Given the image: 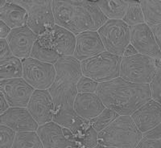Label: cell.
Segmentation results:
<instances>
[{"label": "cell", "instance_id": "1", "mask_svg": "<svg viewBox=\"0 0 161 148\" xmlns=\"http://www.w3.org/2000/svg\"><path fill=\"white\" fill-rule=\"evenodd\" d=\"M56 24L75 36L88 31H97L108 20L93 1L53 0Z\"/></svg>", "mask_w": 161, "mask_h": 148}, {"label": "cell", "instance_id": "2", "mask_svg": "<svg viewBox=\"0 0 161 148\" xmlns=\"http://www.w3.org/2000/svg\"><path fill=\"white\" fill-rule=\"evenodd\" d=\"M97 93L106 107L119 115H131L152 99L149 84L130 82L120 77L100 83Z\"/></svg>", "mask_w": 161, "mask_h": 148}, {"label": "cell", "instance_id": "3", "mask_svg": "<svg viewBox=\"0 0 161 148\" xmlns=\"http://www.w3.org/2000/svg\"><path fill=\"white\" fill-rule=\"evenodd\" d=\"M98 143L112 148H135L143 138L130 115H119L98 133Z\"/></svg>", "mask_w": 161, "mask_h": 148}, {"label": "cell", "instance_id": "4", "mask_svg": "<svg viewBox=\"0 0 161 148\" xmlns=\"http://www.w3.org/2000/svg\"><path fill=\"white\" fill-rule=\"evenodd\" d=\"M122 57L103 52L81 62L83 75L98 83L114 80L119 77Z\"/></svg>", "mask_w": 161, "mask_h": 148}, {"label": "cell", "instance_id": "5", "mask_svg": "<svg viewBox=\"0 0 161 148\" xmlns=\"http://www.w3.org/2000/svg\"><path fill=\"white\" fill-rule=\"evenodd\" d=\"M157 72L156 60L142 54L122 57L119 77L130 82L150 84Z\"/></svg>", "mask_w": 161, "mask_h": 148}, {"label": "cell", "instance_id": "6", "mask_svg": "<svg viewBox=\"0 0 161 148\" xmlns=\"http://www.w3.org/2000/svg\"><path fill=\"white\" fill-rule=\"evenodd\" d=\"M11 2L27 11L28 14L27 27L38 36L56 25L52 0H14Z\"/></svg>", "mask_w": 161, "mask_h": 148}, {"label": "cell", "instance_id": "7", "mask_svg": "<svg viewBox=\"0 0 161 148\" xmlns=\"http://www.w3.org/2000/svg\"><path fill=\"white\" fill-rule=\"evenodd\" d=\"M106 52L123 57L125 49L130 43V27L122 19H108L98 30Z\"/></svg>", "mask_w": 161, "mask_h": 148}, {"label": "cell", "instance_id": "8", "mask_svg": "<svg viewBox=\"0 0 161 148\" xmlns=\"http://www.w3.org/2000/svg\"><path fill=\"white\" fill-rule=\"evenodd\" d=\"M23 78L35 90H48L56 80L54 64L42 62L31 57L24 59Z\"/></svg>", "mask_w": 161, "mask_h": 148}, {"label": "cell", "instance_id": "9", "mask_svg": "<svg viewBox=\"0 0 161 148\" xmlns=\"http://www.w3.org/2000/svg\"><path fill=\"white\" fill-rule=\"evenodd\" d=\"M40 44L55 50L60 57L73 56L76 36L69 30L56 24L53 28L38 36Z\"/></svg>", "mask_w": 161, "mask_h": 148}, {"label": "cell", "instance_id": "10", "mask_svg": "<svg viewBox=\"0 0 161 148\" xmlns=\"http://www.w3.org/2000/svg\"><path fill=\"white\" fill-rule=\"evenodd\" d=\"M35 89L23 77L0 80V92L8 101L10 107H27Z\"/></svg>", "mask_w": 161, "mask_h": 148}, {"label": "cell", "instance_id": "11", "mask_svg": "<svg viewBox=\"0 0 161 148\" xmlns=\"http://www.w3.org/2000/svg\"><path fill=\"white\" fill-rule=\"evenodd\" d=\"M130 44L142 55L156 60L161 59V51L152 29L146 24L130 27Z\"/></svg>", "mask_w": 161, "mask_h": 148}, {"label": "cell", "instance_id": "12", "mask_svg": "<svg viewBox=\"0 0 161 148\" xmlns=\"http://www.w3.org/2000/svg\"><path fill=\"white\" fill-rule=\"evenodd\" d=\"M27 109L39 126L52 122L55 112V106L48 90H35Z\"/></svg>", "mask_w": 161, "mask_h": 148}, {"label": "cell", "instance_id": "13", "mask_svg": "<svg viewBox=\"0 0 161 148\" xmlns=\"http://www.w3.org/2000/svg\"><path fill=\"white\" fill-rule=\"evenodd\" d=\"M37 39L38 36L26 26L12 29L7 40L13 55L24 60L31 57L33 46Z\"/></svg>", "mask_w": 161, "mask_h": 148}, {"label": "cell", "instance_id": "14", "mask_svg": "<svg viewBox=\"0 0 161 148\" xmlns=\"http://www.w3.org/2000/svg\"><path fill=\"white\" fill-rule=\"evenodd\" d=\"M0 123L16 132L36 131L39 127V124L27 107H10L1 114Z\"/></svg>", "mask_w": 161, "mask_h": 148}, {"label": "cell", "instance_id": "15", "mask_svg": "<svg viewBox=\"0 0 161 148\" xmlns=\"http://www.w3.org/2000/svg\"><path fill=\"white\" fill-rule=\"evenodd\" d=\"M106 51L97 31H88L76 36L73 57L82 62Z\"/></svg>", "mask_w": 161, "mask_h": 148}, {"label": "cell", "instance_id": "16", "mask_svg": "<svg viewBox=\"0 0 161 148\" xmlns=\"http://www.w3.org/2000/svg\"><path fill=\"white\" fill-rule=\"evenodd\" d=\"M130 116L138 129L143 134L161 123V104L152 98Z\"/></svg>", "mask_w": 161, "mask_h": 148}, {"label": "cell", "instance_id": "17", "mask_svg": "<svg viewBox=\"0 0 161 148\" xmlns=\"http://www.w3.org/2000/svg\"><path fill=\"white\" fill-rule=\"evenodd\" d=\"M36 131L41 139L44 148L79 147L77 143L66 138L62 126L53 121L39 126Z\"/></svg>", "mask_w": 161, "mask_h": 148}, {"label": "cell", "instance_id": "18", "mask_svg": "<svg viewBox=\"0 0 161 148\" xmlns=\"http://www.w3.org/2000/svg\"><path fill=\"white\" fill-rule=\"evenodd\" d=\"M48 90L54 102L55 110L73 108L74 101L78 93L77 84L56 79Z\"/></svg>", "mask_w": 161, "mask_h": 148}, {"label": "cell", "instance_id": "19", "mask_svg": "<svg viewBox=\"0 0 161 148\" xmlns=\"http://www.w3.org/2000/svg\"><path fill=\"white\" fill-rule=\"evenodd\" d=\"M73 108L79 116L90 121L103 112L106 106L97 93H77Z\"/></svg>", "mask_w": 161, "mask_h": 148}, {"label": "cell", "instance_id": "20", "mask_svg": "<svg viewBox=\"0 0 161 148\" xmlns=\"http://www.w3.org/2000/svg\"><path fill=\"white\" fill-rule=\"evenodd\" d=\"M54 67L57 80L77 84L83 76L81 62L73 56L60 57Z\"/></svg>", "mask_w": 161, "mask_h": 148}, {"label": "cell", "instance_id": "21", "mask_svg": "<svg viewBox=\"0 0 161 148\" xmlns=\"http://www.w3.org/2000/svg\"><path fill=\"white\" fill-rule=\"evenodd\" d=\"M28 19V12L22 7L7 0L0 3V20L11 29L26 27Z\"/></svg>", "mask_w": 161, "mask_h": 148}, {"label": "cell", "instance_id": "22", "mask_svg": "<svg viewBox=\"0 0 161 148\" xmlns=\"http://www.w3.org/2000/svg\"><path fill=\"white\" fill-rule=\"evenodd\" d=\"M53 121L62 127L70 130L73 134L90 122L79 116L74 108L57 109L54 112Z\"/></svg>", "mask_w": 161, "mask_h": 148}, {"label": "cell", "instance_id": "23", "mask_svg": "<svg viewBox=\"0 0 161 148\" xmlns=\"http://www.w3.org/2000/svg\"><path fill=\"white\" fill-rule=\"evenodd\" d=\"M95 3L108 19H123L129 8L126 0H100Z\"/></svg>", "mask_w": 161, "mask_h": 148}, {"label": "cell", "instance_id": "24", "mask_svg": "<svg viewBox=\"0 0 161 148\" xmlns=\"http://www.w3.org/2000/svg\"><path fill=\"white\" fill-rule=\"evenodd\" d=\"M23 71L22 60L15 56L0 60V80L21 78Z\"/></svg>", "mask_w": 161, "mask_h": 148}, {"label": "cell", "instance_id": "25", "mask_svg": "<svg viewBox=\"0 0 161 148\" xmlns=\"http://www.w3.org/2000/svg\"><path fill=\"white\" fill-rule=\"evenodd\" d=\"M140 6L145 24L149 28L161 25V0H143Z\"/></svg>", "mask_w": 161, "mask_h": 148}, {"label": "cell", "instance_id": "26", "mask_svg": "<svg viewBox=\"0 0 161 148\" xmlns=\"http://www.w3.org/2000/svg\"><path fill=\"white\" fill-rule=\"evenodd\" d=\"M98 133L89 122L84 127L74 134V140L79 145V147L96 148L98 144Z\"/></svg>", "mask_w": 161, "mask_h": 148}, {"label": "cell", "instance_id": "27", "mask_svg": "<svg viewBox=\"0 0 161 148\" xmlns=\"http://www.w3.org/2000/svg\"><path fill=\"white\" fill-rule=\"evenodd\" d=\"M12 148H44L37 131L16 132Z\"/></svg>", "mask_w": 161, "mask_h": 148}, {"label": "cell", "instance_id": "28", "mask_svg": "<svg viewBox=\"0 0 161 148\" xmlns=\"http://www.w3.org/2000/svg\"><path fill=\"white\" fill-rule=\"evenodd\" d=\"M30 57L42 62L55 64L60 56L53 48L41 45L36 41L33 46Z\"/></svg>", "mask_w": 161, "mask_h": 148}, {"label": "cell", "instance_id": "29", "mask_svg": "<svg viewBox=\"0 0 161 148\" xmlns=\"http://www.w3.org/2000/svg\"><path fill=\"white\" fill-rule=\"evenodd\" d=\"M129 27L144 24V16L140 6V1H129V8L122 19Z\"/></svg>", "mask_w": 161, "mask_h": 148}, {"label": "cell", "instance_id": "30", "mask_svg": "<svg viewBox=\"0 0 161 148\" xmlns=\"http://www.w3.org/2000/svg\"><path fill=\"white\" fill-rule=\"evenodd\" d=\"M119 116V114L117 112L106 107L105 110L101 112L97 117L91 119L90 123L93 128L95 129L96 131L99 133L107 127L109 125L111 124Z\"/></svg>", "mask_w": 161, "mask_h": 148}, {"label": "cell", "instance_id": "31", "mask_svg": "<svg viewBox=\"0 0 161 148\" xmlns=\"http://www.w3.org/2000/svg\"><path fill=\"white\" fill-rule=\"evenodd\" d=\"M16 131L9 126L0 123V146L2 148H11L15 142Z\"/></svg>", "mask_w": 161, "mask_h": 148}, {"label": "cell", "instance_id": "32", "mask_svg": "<svg viewBox=\"0 0 161 148\" xmlns=\"http://www.w3.org/2000/svg\"><path fill=\"white\" fill-rule=\"evenodd\" d=\"M100 83L97 82L93 79L83 75L77 84L78 93H97Z\"/></svg>", "mask_w": 161, "mask_h": 148}, {"label": "cell", "instance_id": "33", "mask_svg": "<svg viewBox=\"0 0 161 148\" xmlns=\"http://www.w3.org/2000/svg\"><path fill=\"white\" fill-rule=\"evenodd\" d=\"M149 85L152 91V98L161 104V70L157 69L156 76Z\"/></svg>", "mask_w": 161, "mask_h": 148}, {"label": "cell", "instance_id": "34", "mask_svg": "<svg viewBox=\"0 0 161 148\" xmlns=\"http://www.w3.org/2000/svg\"><path fill=\"white\" fill-rule=\"evenodd\" d=\"M0 44H1V51H0V60H3L6 59L13 57V53L11 52L10 46L8 44L7 39H0Z\"/></svg>", "mask_w": 161, "mask_h": 148}, {"label": "cell", "instance_id": "35", "mask_svg": "<svg viewBox=\"0 0 161 148\" xmlns=\"http://www.w3.org/2000/svg\"><path fill=\"white\" fill-rule=\"evenodd\" d=\"M142 139L149 140H157L161 139V123L155 126L152 130L143 133Z\"/></svg>", "mask_w": 161, "mask_h": 148}, {"label": "cell", "instance_id": "36", "mask_svg": "<svg viewBox=\"0 0 161 148\" xmlns=\"http://www.w3.org/2000/svg\"><path fill=\"white\" fill-rule=\"evenodd\" d=\"M138 148H161V139L149 140L142 139L137 146Z\"/></svg>", "mask_w": 161, "mask_h": 148}, {"label": "cell", "instance_id": "37", "mask_svg": "<svg viewBox=\"0 0 161 148\" xmlns=\"http://www.w3.org/2000/svg\"><path fill=\"white\" fill-rule=\"evenodd\" d=\"M11 29L4 22L0 20V39H8L11 34Z\"/></svg>", "mask_w": 161, "mask_h": 148}, {"label": "cell", "instance_id": "38", "mask_svg": "<svg viewBox=\"0 0 161 148\" xmlns=\"http://www.w3.org/2000/svg\"><path fill=\"white\" fill-rule=\"evenodd\" d=\"M150 28L152 29V32H153L156 43H157L159 49L161 51V25L155 26V27H152V28Z\"/></svg>", "mask_w": 161, "mask_h": 148}, {"label": "cell", "instance_id": "39", "mask_svg": "<svg viewBox=\"0 0 161 148\" xmlns=\"http://www.w3.org/2000/svg\"><path fill=\"white\" fill-rule=\"evenodd\" d=\"M0 97H1V100H0V101H1V110H0V113L2 114V113H3L4 112L7 111L10 108V106L8 104L7 99H6L5 96H4V94L2 92H0Z\"/></svg>", "mask_w": 161, "mask_h": 148}, {"label": "cell", "instance_id": "40", "mask_svg": "<svg viewBox=\"0 0 161 148\" xmlns=\"http://www.w3.org/2000/svg\"><path fill=\"white\" fill-rule=\"evenodd\" d=\"M138 53L139 52H137V50L134 48V46L132 45V44H130L127 47H126V49H125L124 52H123V57H130V56H134L136 55V54H138Z\"/></svg>", "mask_w": 161, "mask_h": 148}, {"label": "cell", "instance_id": "41", "mask_svg": "<svg viewBox=\"0 0 161 148\" xmlns=\"http://www.w3.org/2000/svg\"><path fill=\"white\" fill-rule=\"evenodd\" d=\"M156 66H157V69L161 70V59L156 60Z\"/></svg>", "mask_w": 161, "mask_h": 148}]
</instances>
